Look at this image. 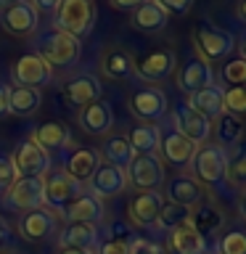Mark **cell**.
<instances>
[{"instance_id":"obj_1","label":"cell","mask_w":246,"mask_h":254,"mask_svg":"<svg viewBox=\"0 0 246 254\" xmlns=\"http://www.w3.org/2000/svg\"><path fill=\"white\" fill-rule=\"evenodd\" d=\"M35 53L43 59L48 66H59V69H69L79 61V53H82V45L79 40H74L66 32H45L35 40Z\"/></svg>"},{"instance_id":"obj_2","label":"cell","mask_w":246,"mask_h":254,"mask_svg":"<svg viewBox=\"0 0 246 254\" xmlns=\"http://www.w3.org/2000/svg\"><path fill=\"white\" fill-rule=\"evenodd\" d=\"M190 170H193V180L198 186L206 188H220L225 183V167H228V154L217 143H201L196 148L193 159H190Z\"/></svg>"},{"instance_id":"obj_3","label":"cell","mask_w":246,"mask_h":254,"mask_svg":"<svg viewBox=\"0 0 246 254\" xmlns=\"http://www.w3.org/2000/svg\"><path fill=\"white\" fill-rule=\"evenodd\" d=\"M56 29L66 32L74 40H82L95 27V3L93 0H61L56 5Z\"/></svg>"},{"instance_id":"obj_4","label":"cell","mask_w":246,"mask_h":254,"mask_svg":"<svg viewBox=\"0 0 246 254\" xmlns=\"http://www.w3.org/2000/svg\"><path fill=\"white\" fill-rule=\"evenodd\" d=\"M175 66H178V59H175L172 48H151V51H143L138 56H132V69L135 74L146 82H162V79L175 74Z\"/></svg>"},{"instance_id":"obj_5","label":"cell","mask_w":246,"mask_h":254,"mask_svg":"<svg viewBox=\"0 0 246 254\" xmlns=\"http://www.w3.org/2000/svg\"><path fill=\"white\" fill-rule=\"evenodd\" d=\"M79 193H82V186L77 180H71L61 167H51L43 175V198L45 206H51V209L63 212Z\"/></svg>"},{"instance_id":"obj_6","label":"cell","mask_w":246,"mask_h":254,"mask_svg":"<svg viewBox=\"0 0 246 254\" xmlns=\"http://www.w3.org/2000/svg\"><path fill=\"white\" fill-rule=\"evenodd\" d=\"M124 170L127 183H132L138 190H159L164 183V162L156 154H135Z\"/></svg>"},{"instance_id":"obj_7","label":"cell","mask_w":246,"mask_h":254,"mask_svg":"<svg viewBox=\"0 0 246 254\" xmlns=\"http://www.w3.org/2000/svg\"><path fill=\"white\" fill-rule=\"evenodd\" d=\"M196 48L201 51V59L209 64V61H222L233 53L236 48V40L228 29L222 27H214L209 21H201L196 27Z\"/></svg>"},{"instance_id":"obj_8","label":"cell","mask_w":246,"mask_h":254,"mask_svg":"<svg viewBox=\"0 0 246 254\" xmlns=\"http://www.w3.org/2000/svg\"><path fill=\"white\" fill-rule=\"evenodd\" d=\"M3 201L8 209L16 212H35L45 206L43 198V178H16V183L5 190Z\"/></svg>"},{"instance_id":"obj_9","label":"cell","mask_w":246,"mask_h":254,"mask_svg":"<svg viewBox=\"0 0 246 254\" xmlns=\"http://www.w3.org/2000/svg\"><path fill=\"white\" fill-rule=\"evenodd\" d=\"M11 79H13V85H19V87H37L40 90L43 85H48L53 79V69L48 66L37 53H24L13 61Z\"/></svg>"},{"instance_id":"obj_10","label":"cell","mask_w":246,"mask_h":254,"mask_svg":"<svg viewBox=\"0 0 246 254\" xmlns=\"http://www.w3.org/2000/svg\"><path fill=\"white\" fill-rule=\"evenodd\" d=\"M13 167L19 178H43L51 170V154L43 151L32 138L21 140L13 151Z\"/></svg>"},{"instance_id":"obj_11","label":"cell","mask_w":246,"mask_h":254,"mask_svg":"<svg viewBox=\"0 0 246 254\" xmlns=\"http://www.w3.org/2000/svg\"><path fill=\"white\" fill-rule=\"evenodd\" d=\"M127 109L148 125L159 122V119L167 114V95H164V90H159V87L143 85L138 90H132L130 101H127Z\"/></svg>"},{"instance_id":"obj_12","label":"cell","mask_w":246,"mask_h":254,"mask_svg":"<svg viewBox=\"0 0 246 254\" xmlns=\"http://www.w3.org/2000/svg\"><path fill=\"white\" fill-rule=\"evenodd\" d=\"M196 143L188 140L185 135H180L175 127H159V151H162V159L170 162L172 167H188L190 159L196 154Z\"/></svg>"},{"instance_id":"obj_13","label":"cell","mask_w":246,"mask_h":254,"mask_svg":"<svg viewBox=\"0 0 246 254\" xmlns=\"http://www.w3.org/2000/svg\"><path fill=\"white\" fill-rule=\"evenodd\" d=\"M37 24H40V13L35 11V5L29 0H21V3L5 8L0 13V27L13 37H32L37 32Z\"/></svg>"},{"instance_id":"obj_14","label":"cell","mask_w":246,"mask_h":254,"mask_svg":"<svg viewBox=\"0 0 246 254\" xmlns=\"http://www.w3.org/2000/svg\"><path fill=\"white\" fill-rule=\"evenodd\" d=\"M172 127L180 135H185L188 140H193L196 146L206 143V138L212 135V122L206 117H201L198 111H193L188 103H178L172 111Z\"/></svg>"},{"instance_id":"obj_15","label":"cell","mask_w":246,"mask_h":254,"mask_svg":"<svg viewBox=\"0 0 246 254\" xmlns=\"http://www.w3.org/2000/svg\"><path fill=\"white\" fill-rule=\"evenodd\" d=\"M164 198L159 190H140L130 198L127 204V214H130L132 225L138 228H151L156 225V217H159V209H162Z\"/></svg>"},{"instance_id":"obj_16","label":"cell","mask_w":246,"mask_h":254,"mask_svg":"<svg viewBox=\"0 0 246 254\" xmlns=\"http://www.w3.org/2000/svg\"><path fill=\"white\" fill-rule=\"evenodd\" d=\"M206 85H214V74H212V66L206 64L201 56H190V59L180 66L178 71V87L183 93H196Z\"/></svg>"},{"instance_id":"obj_17","label":"cell","mask_w":246,"mask_h":254,"mask_svg":"<svg viewBox=\"0 0 246 254\" xmlns=\"http://www.w3.org/2000/svg\"><path fill=\"white\" fill-rule=\"evenodd\" d=\"M98 167H101L98 151L79 146V148H74L66 159H63V167H61V170L66 172L71 180H77L79 186H82V183H87V180L93 178V172L98 170Z\"/></svg>"},{"instance_id":"obj_18","label":"cell","mask_w":246,"mask_h":254,"mask_svg":"<svg viewBox=\"0 0 246 254\" xmlns=\"http://www.w3.org/2000/svg\"><path fill=\"white\" fill-rule=\"evenodd\" d=\"M101 79L95 74H79L74 79H69L66 85H63V98H66L71 106H90V103L101 101Z\"/></svg>"},{"instance_id":"obj_19","label":"cell","mask_w":246,"mask_h":254,"mask_svg":"<svg viewBox=\"0 0 246 254\" xmlns=\"http://www.w3.org/2000/svg\"><path fill=\"white\" fill-rule=\"evenodd\" d=\"M87 186H90L93 196L109 198V196H119L127 188V178H124V170H119V167L101 164L98 170L93 172V178L87 180Z\"/></svg>"},{"instance_id":"obj_20","label":"cell","mask_w":246,"mask_h":254,"mask_svg":"<svg viewBox=\"0 0 246 254\" xmlns=\"http://www.w3.org/2000/svg\"><path fill=\"white\" fill-rule=\"evenodd\" d=\"M19 236L24 238V241H32V244H40V241H45L48 236L53 233V228H56V220H53V214L45 209H35V212H27V214H21L19 217Z\"/></svg>"},{"instance_id":"obj_21","label":"cell","mask_w":246,"mask_h":254,"mask_svg":"<svg viewBox=\"0 0 246 254\" xmlns=\"http://www.w3.org/2000/svg\"><path fill=\"white\" fill-rule=\"evenodd\" d=\"M164 190H167V201L188 206V209L193 204L204 201V186H198L190 175H175L172 180H167Z\"/></svg>"},{"instance_id":"obj_22","label":"cell","mask_w":246,"mask_h":254,"mask_svg":"<svg viewBox=\"0 0 246 254\" xmlns=\"http://www.w3.org/2000/svg\"><path fill=\"white\" fill-rule=\"evenodd\" d=\"M77 122H79V127H82L87 135H106V132L111 130V122H114L111 103L95 101V103H90V106L79 109Z\"/></svg>"},{"instance_id":"obj_23","label":"cell","mask_w":246,"mask_h":254,"mask_svg":"<svg viewBox=\"0 0 246 254\" xmlns=\"http://www.w3.org/2000/svg\"><path fill=\"white\" fill-rule=\"evenodd\" d=\"M66 222H87V225H98L103 217V204L98 196H93L90 190H82L66 209H63Z\"/></svg>"},{"instance_id":"obj_24","label":"cell","mask_w":246,"mask_h":254,"mask_svg":"<svg viewBox=\"0 0 246 254\" xmlns=\"http://www.w3.org/2000/svg\"><path fill=\"white\" fill-rule=\"evenodd\" d=\"M222 220H225L222 217V209L214 201H209V198H204V201H198L188 209V225L201 236L214 233L222 225Z\"/></svg>"},{"instance_id":"obj_25","label":"cell","mask_w":246,"mask_h":254,"mask_svg":"<svg viewBox=\"0 0 246 254\" xmlns=\"http://www.w3.org/2000/svg\"><path fill=\"white\" fill-rule=\"evenodd\" d=\"M98 244V225H87V222H66L59 233L61 249H95Z\"/></svg>"},{"instance_id":"obj_26","label":"cell","mask_w":246,"mask_h":254,"mask_svg":"<svg viewBox=\"0 0 246 254\" xmlns=\"http://www.w3.org/2000/svg\"><path fill=\"white\" fill-rule=\"evenodd\" d=\"M32 140L37 143L43 151H63L69 146V140H71V132H69V127L66 125H61V122H43L40 127H35L29 135Z\"/></svg>"},{"instance_id":"obj_27","label":"cell","mask_w":246,"mask_h":254,"mask_svg":"<svg viewBox=\"0 0 246 254\" xmlns=\"http://www.w3.org/2000/svg\"><path fill=\"white\" fill-rule=\"evenodd\" d=\"M193 111H198L201 117H206L209 122H214L222 111V87L220 85H206L201 87V90H196V93H190V98L185 101Z\"/></svg>"},{"instance_id":"obj_28","label":"cell","mask_w":246,"mask_h":254,"mask_svg":"<svg viewBox=\"0 0 246 254\" xmlns=\"http://www.w3.org/2000/svg\"><path fill=\"white\" fill-rule=\"evenodd\" d=\"M101 71L106 77L111 79H130L135 74V69H132V56L124 51V48H117V45H111L103 51L101 56Z\"/></svg>"},{"instance_id":"obj_29","label":"cell","mask_w":246,"mask_h":254,"mask_svg":"<svg viewBox=\"0 0 246 254\" xmlns=\"http://www.w3.org/2000/svg\"><path fill=\"white\" fill-rule=\"evenodd\" d=\"M167 246H170L172 254H206V238L196 233L188 222H183L180 228L172 230Z\"/></svg>"},{"instance_id":"obj_30","label":"cell","mask_w":246,"mask_h":254,"mask_svg":"<svg viewBox=\"0 0 246 254\" xmlns=\"http://www.w3.org/2000/svg\"><path fill=\"white\" fill-rule=\"evenodd\" d=\"M43 103V93L37 87H19L11 85V95H8V111L13 117H32Z\"/></svg>"},{"instance_id":"obj_31","label":"cell","mask_w":246,"mask_h":254,"mask_svg":"<svg viewBox=\"0 0 246 254\" xmlns=\"http://www.w3.org/2000/svg\"><path fill=\"white\" fill-rule=\"evenodd\" d=\"M130 21H132V27L140 29V32H162L167 27V21H170V16H167L154 0H146L143 5H138L132 11Z\"/></svg>"},{"instance_id":"obj_32","label":"cell","mask_w":246,"mask_h":254,"mask_svg":"<svg viewBox=\"0 0 246 254\" xmlns=\"http://www.w3.org/2000/svg\"><path fill=\"white\" fill-rule=\"evenodd\" d=\"M98 156L106 159V164L124 170V167L130 164V159H132L135 154H132V148H130V143H127V138H122V135H111V138L103 140V146H101V154H98Z\"/></svg>"},{"instance_id":"obj_33","label":"cell","mask_w":246,"mask_h":254,"mask_svg":"<svg viewBox=\"0 0 246 254\" xmlns=\"http://www.w3.org/2000/svg\"><path fill=\"white\" fill-rule=\"evenodd\" d=\"M127 143H130L132 154H156V148H159V127L148 125V122L140 125V127H132Z\"/></svg>"},{"instance_id":"obj_34","label":"cell","mask_w":246,"mask_h":254,"mask_svg":"<svg viewBox=\"0 0 246 254\" xmlns=\"http://www.w3.org/2000/svg\"><path fill=\"white\" fill-rule=\"evenodd\" d=\"M225 183L233 188H246V140H238V148L228 156Z\"/></svg>"},{"instance_id":"obj_35","label":"cell","mask_w":246,"mask_h":254,"mask_svg":"<svg viewBox=\"0 0 246 254\" xmlns=\"http://www.w3.org/2000/svg\"><path fill=\"white\" fill-rule=\"evenodd\" d=\"M214 132H217V146H236L238 140H241V132H244V125L241 119L228 114V111H222V114L214 119Z\"/></svg>"},{"instance_id":"obj_36","label":"cell","mask_w":246,"mask_h":254,"mask_svg":"<svg viewBox=\"0 0 246 254\" xmlns=\"http://www.w3.org/2000/svg\"><path fill=\"white\" fill-rule=\"evenodd\" d=\"M183 222H188V206L164 201L162 209H159V217H156V228L164 230V233H172L175 228L183 225Z\"/></svg>"},{"instance_id":"obj_37","label":"cell","mask_w":246,"mask_h":254,"mask_svg":"<svg viewBox=\"0 0 246 254\" xmlns=\"http://www.w3.org/2000/svg\"><path fill=\"white\" fill-rule=\"evenodd\" d=\"M222 109L233 117H246V85H233L222 90Z\"/></svg>"},{"instance_id":"obj_38","label":"cell","mask_w":246,"mask_h":254,"mask_svg":"<svg viewBox=\"0 0 246 254\" xmlns=\"http://www.w3.org/2000/svg\"><path fill=\"white\" fill-rule=\"evenodd\" d=\"M220 79L228 87L233 85H246V59L244 56H236V59H228L220 69Z\"/></svg>"},{"instance_id":"obj_39","label":"cell","mask_w":246,"mask_h":254,"mask_svg":"<svg viewBox=\"0 0 246 254\" xmlns=\"http://www.w3.org/2000/svg\"><path fill=\"white\" fill-rule=\"evenodd\" d=\"M220 254H246V230H230L217 241Z\"/></svg>"},{"instance_id":"obj_40","label":"cell","mask_w":246,"mask_h":254,"mask_svg":"<svg viewBox=\"0 0 246 254\" xmlns=\"http://www.w3.org/2000/svg\"><path fill=\"white\" fill-rule=\"evenodd\" d=\"M130 244H132V238L124 233V228H117V233L109 241L101 244L98 254H130Z\"/></svg>"},{"instance_id":"obj_41","label":"cell","mask_w":246,"mask_h":254,"mask_svg":"<svg viewBox=\"0 0 246 254\" xmlns=\"http://www.w3.org/2000/svg\"><path fill=\"white\" fill-rule=\"evenodd\" d=\"M16 178H19V175H16L11 154H0V193H5V190L16 183Z\"/></svg>"},{"instance_id":"obj_42","label":"cell","mask_w":246,"mask_h":254,"mask_svg":"<svg viewBox=\"0 0 246 254\" xmlns=\"http://www.w3.org/2000/svg\"><path fill=\"white\" fill-rule=\"evenodd\" d=\"M167 16H183L193 8V0H154Z\"/></svg>"},{"instance_id":"obj_43","label":"cell","mask_w":246,"mask_h":254,"mask_svg":"<svg viewBox=\"0 0 246 254\" xmlns=\"http://www.w3.org/2000/svg\"><path fill=\"white\" fill-rule=\"evenodd\" d=\"M130 254H164V249L156 241H151V238H132Z\"/></svg>"},{"instance_id":"obj_44","label":"cell","mask_w":246,"mask_h":254,"mask_svg":"<svg viewBox=\"0 0 246 254\" xmlns=\"http://www.w3.org/2000/svg\"><path fill=\"white\" fill-rule=\"evenodd\" d=\"M8 95H11V85L0 82V119H5L11 111H8Z\"/></svg>"},{"instance_id":"obj_45","label":"cell","mask_w":246,"mask_h":254,"mask_svg":"<svg viewBox=\"0 0 246 254\" xmlns=\"http://www.w3.org/2000/svg\"><path fill=\"white\" fill-rule=\"evenodd\" d=\"M109 3L114 5L117 11H130V13H132L135 8H138V5H143L146 0H109Z\"/></svg>"},{"instance_id":"obj_46","label":"cell","mask_w":246,"mask_h":254,"mask_svg":"<svg viewBox=\"0 0 246 254\" xmlns=\"http://www.w3.org/2000/svg\"><path fill=\"white\" fill-rule=\"evenodd\" d=\"M32 5H35V11L40 13V11H45V13H51V11H56V5L61 3V0H29Z\"/></svg>"},{"instance_id":"obj_47","label":"cell","mask_w":246,"mask_h":254,"mask_svg":"<svg viewBox=\"0 0 246 254\" xmlns=\"http://www.w3.org/2000/svg\"><path fill=\"white\" fill-rule=\"evenodd\" d=\"M8 236H11V228H8V222H5V217H0V246H5V241H8Z\"/></svg>"},{"instance_id":"obj_48","label":"cell","mask_w":246,"mask_h":254,"mask_svg":"<svg viewBox=\"0 0 246 254\" xmlns=\"http://www.w3.org/2000/svg\"><path fill=\"white\" fill-rule=\"evenodd\" d=\"M236 13H238V19H241V21H246V0H241V3H238Z\"/></svg>"},{"instance_id":"obj_49","label":"cell","mask_w":246,"mask_h":254,"mask_svg":"<svg viewBox=\"0 0 246 254\" xmlns=\"http://www.w3.org/2000/svg\"><path fill=\"white\" fill-rule=\"evenodd\" d=\"M61 254H95L93 249H61Z\"/></svg>"},{"instance_id":"obj_50","label":"cell","mask_w":246,"mask_h":254,"mask_svg":"<svg viewBox=\"0 0 246 254\" xmlns=\"http://www.w3.org/2000/svg\"><path fill=\"white\" fill-rule=\"evenodd\" d=\"M16 3H21V0H0V13H3L5 8H11V5H16Z\"/></svg>"},{"instance_id":"obj_51","label":"cell","mask_w":246,"mask_h":254,"mask_svg":"<svg viewBox=\"0 0 246 254\" xmlns=\"http://www.w3.org/2000/svg\"><path fill=\"white\" fill-rule=\"evenodd\" d=\"M238 209H241V217L246 220V190H244V196H241V201H238Z\"/></svg>"},{"instance_id":"obj_52","label":"cell","mask_w":246,"mask_h":254,"mask_svg":"<svg viewBox=\"0 0 246 254\" xmlns=\"http://www.w3.org/2000/svg\"><path fill=\"white\" fill-rule=\"evenodd\" d=\"M241 56L246 59V35H244V40H241Z\"/></svg>"},{"instance_id":"obj_53","label":"cell","mask_w":246,"mask_h":254,"mask_svg":"<svg viewBox=\"0 0 246 254\" xmlns=\"http://www.w3.org/2000/svg\"><path fill=\"white\" fill-rule=\"evenodd\" d=\"M11 254H24V252H11Z\"/></svg>"}]
</instances>
